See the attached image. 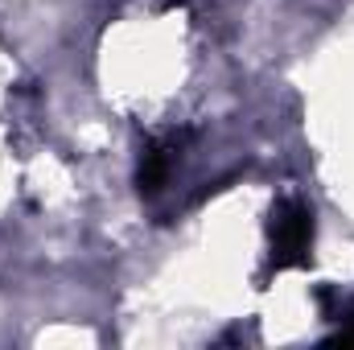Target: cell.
<instances>
[{"label": "cell", "mask_w": 354, "mask_h": 350, "mask_svg": "<svg viewBox=\"0 0 354 350\" xmlns=\"http://www.w3.org/2000/svg\"><path fill=\"white\" fill-rule=\"evenodd\" d=\"M342 342H354V313H351V322H346V330H342Z\"/></svg>", "instance_id": "2"}, {"label": "cell", "mask_w": 354, "mask_h": 350, "mask_svg": "<svg viewBox=\"0 0 354 350\" xmlns=\"http://www.w3.org/2000/svg\"><path fill=\"white\" fill-rule=\"evenodd\" d=\"M309 243H313V219L301 202H288L272 227V260L276 268H292V264L309 260Z\"/></svg>", "instance_id": "1"}]
</instances>
